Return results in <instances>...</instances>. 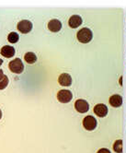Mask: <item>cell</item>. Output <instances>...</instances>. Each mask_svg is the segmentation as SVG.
I'll list each match as a JSON object with an SVG mask.
<instances>
[{
	"mask_svg": "<svg viewBox=\"0 0 126 153\" xmlns=\"http://www.w3.org/2000/svg\"><path fill=\"white\" fill-rule=\"evenodd\" d=\"M73 99V94L69 90H61L57 92V100L62 103H67Z\"/></svg>",
	"mask_w": 126,
	"mask_h": 153,
	"instance_id": "5b68a950",
	"label": "cell"
},
{
	"mask_svg": "<svg viewBox=\"0 0 126 153\" xmlns=\"http://www.w3.org/2000/svg\"><path fill=\"white\" fill-rule=\"evenodd\" d=\"M119 81H120V84H121V86H122V76H120V80H119Z\"/></svg>",
	"mask_w": 126,
	"mask_h": 153,
	"instance_id": "d6986e66",
	"label": "cell"
},
{
	"mask_svg": "<svg viewBox=\"0 0 126 153\" xmlns=\"http://www.w3.org/2000/svg\"><path fill=\"white\" fill-rule=\"evenodd\" d=\"M109 103L111 106L114 108H118L122 105V97L120 94L111 95L109 99Z\"/></svg>",
	"mask_w": 126,
	"mask_h": 153,
	"instance_id": "8fae6325",
	"label": "cell"
},
{
	"mask_svg": "<svg viewBox=\"0 0 126 153\" xmlns=\"http://www.w3.org/2000/svg\"><path fill=\"white\" fill-rule=\"evenodd\" d=\"M1 54L6 58H11L15 56V48L10 45H4L0 50Z\"/></svg>",
	"mask_w": 126,
	"mask_h": 153,
	"instance_id": "7c38bea8",
	"label": "cell"
},
{
	"mask_svg": "<svg viewBox=\"0 0 126 153\" xmlns=\"http://www.w3.org/2000/svg\"><path fill=\"white\" fill-rule=\"evenodd\" d=\"M97 153H111V150L108 149L102 148V149H99L97 151Z\"/></svg>",
	"mask_w": 126,
	"mask_h": 153,
	"instance_id": "e0dca14e",
	"label": "cell"
},
{
	"mask_svg": "<svg viewBox=\"0 0 126 153\" xmlns=\"http://www.w3.org/2000/svg\"><path fill=\"white\" fill-rule=\"evenodd\" d=\"M93 112L94 114H95L98 117H105L107 114H108V107L106 104H104V103H99L97 105L94 106L93 108Z\"/></svg>",
	"mask_w": 126,
	"mask_h": 153,
	"instance_id": "52a82bcc",
	"label": "cell"
},
{
	"mask_svg": "<svg viewBox=\"0 0 126 153\" xmlns=\"http://www.w3.org/2000/svg\"><path fill=\"white\" fill-rule=\"evenodd\" d=\"M2 64H3V60H2L1 58H0V65H1Z\"/></svg>",
	"mask_w": 126,
	"mask_h": 153,
	"instance_id": "44dd1931",
	"label": "cell"
},
{
	"mask_svg": "<svg viewBox=\"0 0 126 153\" xmlns=\"http://www.w3.org/2000/svg\"><path fill=\"white\" fill-rule=\"evenodd\" d=\"M75 109L80 114H86L89 110V103L83 99H78L75 102Z\"/></svg>",
	"mask_w": 126,
	"mask_h": 153,
	"instance_id": "8992f818",
	"label": "cell"
},
{
	"mask_svg": "<svg viewBox=\"0 0 126 153\" xmlns=\"http://www.w3.org/2000/svg\"><path fill=\"white\" fill-rule=\"evenodd\" d=\"M4 76V73H3V70L2 69H0V79H1Z\"/></svg>",
	"mask_w": 126,
	"mask_h": 153,
	"instance_id": "ac0fdd59",
	"label": "cell"
},
{
	"mask_svg": "<svg viewBox=\"0 0 126 153\" xmlns=\"http://www.w3.org/2000/svg\"><path fill=\"white\" fill-rule=\"evenodd\" d=\"M17 29L19 32H21L23 34H27L32 30V23L28 19L20 20L17 25Z\"/></svg>",
	"mask_w": 126,
	"mask_h": 153,
	"instance_id": "277c9868",
	"label": "cell"
},
{
	"mask_svg": "<svg viewBox=\"0 0 126 153\" xmlns=\"http://www.w3.org/2000/svg\"><path fill=\"white\" fill-rule=\"evenodd\" d=\"M24 60L28 64H34L37 61V56L36 54L32 52H28L25 53L24 56Z\"/></svg>",
	"mask_w": 126,
	"mask_h": 153,
	"instance_id": "4fadbf2b",
	"label": "cell"
},
{
	"mask_svg": "<svg viewBox=\"0 0 126 153\" xmlns=\"http://www.w3.org/2000/svg\"><path fill=\"white\" fill-rule=\"evenodd\" d=\"M8 68L12 73L20 74L24 70V65L20 58H15L8 64Z\"/></svg>",
	"mask_w": 126,
	"mask_h": 153,
	"instance_id": "7a4b0ae2",
	"label": "cell"
},
{
	"mask_svg": "<svg viewBox=\"0 0 126 153\" xmlns=\"http://www.w3.org/2000/svg\"><path fill=\"white\" fill-rule=\"evenodd\" d=\"M48 29L52 32H58L62 29V22L57 19H51L48 22Z\"/></svg>",
	"mask_w": 126,
	"mask_h": 153,
	"instance_id": "9c48e42d",
	"label": "cell"
},
{
	"mask_svg": "<svg viewBox=\"0 0 126 153\" xmlns=\"http://www.w3.org/2000/svg\"><path fill=\"white\" fill-rule=\"evenodd\" d=\"M1 118H2V112L0 110V120H1Z\"/></svg>",
	"mask_w": 126,
	"mask_h": 153,
	"instance_id": "ffe728a7",
	"label": "cell"
},
{
	"mask_svg": "<svg viewBox=\"0 0 126 153\" xmlns=\"http://www.w3.org/2000/svg\"><path fill=\"white\" fill-rule=\"evenodd\" d=\"M77 38L78 42H81V43H88L93 38L92 30L89 28H87V27L82 28L77 31Z\"/></svg>",
	"mask_w": 126,
	"mask_h": 153,
	"instance_id": "6da1fadb",
	"label": "cell"
},
{
	"mask_svg": "<svg viewBox=\"0 0 126 153\" xmlns=\"http://www.w3.org/2000/svg\"><path fill=\"white\" fill-rule=\"evenodd\" d=\"M7 85H8V78H7V76L4 75L3 78L0 79V91L7 88Z\"/></svg>",
	"mask_w": 126,
	"mask_h": 153,
	"instance_id": "2e32d148",
	"label": "cell"
},
{
	"mask_svg": "<svg viewBox=\"0 0 126 153\" xmlns=\"http://www.w3.org/2000/svg\"><path fill=\"white\" fill-rule=\"evenodd\" d=\"M113 150L116 153H122L123 151V146H122V139H118L113 143L112 146Z\"/></svg>",
	"mask_w": 126,
	"mask_h": 153,
	"instance_id": "5bb4252c",
	"label": "cell"
},
{
	"mask_svg": "<svg viewBox=\"0 0 126 153\" xmlns=\"http://www.w3.org/2000/svg\"><path fill=\"white\" fill-rule=\"evenodd\" d=\"M58 82L63 87H69L72 84V76L67 73H63L59 76Z\"/></svg>",
	"mask_w": 126,
	"mask_h": 153,
	"instance_id": "30bf717a",
	"label": "cell"
},
{
	"mask_svg": "<svg viewBox=\"0 0 126 153\" xmlns=\"http://www.w3.org/2000/svg\"><path fill=\"white\" fill-rule=\"evenodd\" d=\"M83 23V19L79 15H73L68 19V25L72 29H77Z\"/></svg>",
	"mask_w": 126,
	"mask_h": 153,
	"instance_id": "ba28073f",
	"label": "cell"
},
{
	"mask_svg": "<svg viewBox=\"0 0 126 153\" xmlns=\"http://www.w3.org/2000/svg\"><path fill=\"white\" fill-rule=\"evenodd\" d=\"M83 127L88 131H93L95 130L98 126L97 119L92 116V115H87L84 117L83 122H82Z\"/></svg>",
	"mask_w": 126,
	"mask_h": 153,
	"instance_id": "3957f363",
	"label": "cell"
},
{
	"mask_svg": "<svg viewBox=\"0 0 126 153\" xmlns=\"http://www.w3.org/2000/svg\"><path fill=\"white\" fill-rule=\"evenodd\" d=\"M7 40H8V42H9L10 43H16V42H18L19 36H18V34L17 33V32L12 31V32H10V33L8 34Z\"/></svg>",
	"mask_w": 126,
	"mask_h": 153,
	"instance_id": "9a60e30c",
	"label": "cell"
}]
</instances>
